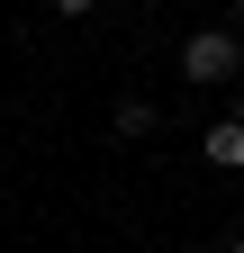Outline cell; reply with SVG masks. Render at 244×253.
Wrapping results in <instances>:
<instances>
[{
	"mask_svg": "<svg viewBox=\"0 0 244 253\" xmlns=\"http://www.w3.org/2000/svg\"><path fill=\"white\" fill-rule=\"evenodd\" d=\"M199 154H208L217 172H244V118H217V126L199 136Z\"/></svg>",
	"mask_w": 244,
	"mask_h": 253,
	"instance_id": "2",
	"label": "cell"
},
{
	"mask_svg": "<svg viewBox=\"0 0 244 253\" xmlns=\"http://www.w3.org/2000/svg\"><path fill=\"white\" fill-rule=\"evenodd\" d=\"M235 73H244V45L226 27H199V37L181 45V82H235Z\"/></svg>",
	"mask_w": 244,
	"mask_h": 253,
	"instance_id": "1",
	"label": "cell"
},
{
	"mask_svg": "<svg viewBox=\"0 0 244 253\" xmlns=\"http://www.w3.org/2000/svg\"><path fill=\"white\" fill-rule=\"evenodd\" d=\"M235 18H244V0H235Z\"/></svg>",
	"mask_w": 244,
	"mask_h": 253,
	"instance_id": "7",
	"label": "cell"
},
{
	"mask_svg": "<svg viewBox=\"0 0 244 253\" xmlns=\"http://www.w3.org/2000/svg\"><path fill=\"white\" fill-rule=\"evenodd\" d=\"M81 9H100V0H54V18H81Z\"/></svg>",
	"mask_w": 244,
	"mask_h": 253,
	"instance_id": "4",
	"label": "cell"
},
{
	"mask_svg": "<svg viewBox=\"0 0 244 253\" xmlns=\"http://www.w3.org/2000/svg\"><path fill=\"white\" fill-rule=\"evenodd\" d=\"M226 253H244V226H235V244H226Z\"/></svg>",
	"mask_w": 244,
	"mask_h": 253,
	"instance_id": "5",
	"label": "cell"
},
{
	"mask_svg": "<svg viewBox=\"0 0 244 253\" xmlns=\"http://www.w3.org/2000/svg\"><path fill=\"white\" fill-rule=\"evenodd\" d=\"M109 126H118L127 145H136V136H154V100H118V109H109Z\"/></svg>",
	"mask_w": 244,
	"mask_h": 253,
	"instance_id": "3",
	"label": "cell"
},
{
	"mask_svg": "<svg viewBox=\"0 0 244 253\" xmlns=\"http://www.w3.org/2000/svg\"><path fill=\"white\" fill-rule=\"evenodd\" d=\"M235 118H244V90H235Z\"/></svg>",
	"mask_w": 244,
	"mask_h": 253,
	"instance_id": "6",
	"label": "cell"
}]
</instances>
